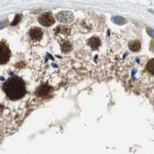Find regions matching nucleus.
<instances>
[{"mask_svg":"<svg viewBox=\"0 0 154 154\" xmlns=\"http://www.w3.org/2000/svg\"><path fill=\"white\" fill-rule=\"evenodd\" d=\"M129 48L132 52H137L141 49V44L137 40H132L129 44Z\"/></svg>","mask_w":154,"mask_h":154,"instance_id":"6e6552de","label":"nucleus"},{"mask_svg":"<svg viewBox=\"0 0 154 154\" xmlns=\"http://www.w3.org/2000/svg\"><path fill=\"white\" fill-rule=\"evenodd\" d=\"M21 18H22V15H20V14L17 15L16 17H15L14 21H13V23H12V25H16V24L18 23L20 21V20H21Z\"/></svg>","mask_w":154,"mask_h":154,"instance_id":"ddd939ff","label":"nucleus"},{"mask_svg":"<svg viewBox=\"0 0 154 154\" xmlns=\"http://www.w3.org/2000/svg\"><path fill=\"white\" fill-rule=\"evenodd\" d=\"M88 45L94 50L98 49V47H100V44H101V40L98 37H91L88 40Z\"/></svg>","mask_w":154,"mask_h":154,"instance_id":"0eeeda50","label":"nucleus"},{"mask_svg":"<svg viewBox=\"0 0 154 154\" xmlns=\"http://www.w3.org/2000/svg\"><path fill=\"white\" fill-rule=\"evenodd\" d=\"M2 110H3V106L0 105V114H1V112H2Z\"/></svg>","mask_w":154,"mask_h":154,"instance_id":"2eb2a0df","label":"nucleus"},{"mask_svg":"<svg viewBox=\"0 0 154 154\" xmlns=\"http://www.w3.org/2000/svg\"><path fill=\"white\" fill-rule=\"evenodd\" d=\"M146 70L152 75H154V58L149 60L146 64Z\"/></svg>","mask_w":154,"mask_h":154,"instance_id":"1a4fd4ad","label":"nucleus"},{"mask_svg":"<svg viewBox=\"0 0 154 154\" xmlns=\"http://www.w3.org/2000/svg\"><path fill=\"white\" fill-rule=\"evenodd\" d=\"M11 57V51L6 42L2 40L0 42V65L8 63Z\"/></svg>","mask_w":154,"mask_h":154,"instance_id":"f03ea898","label":"nucleus"},{"mask_svg":"<svg viewBox=\"0 0 154 154\" xmlns=\"http://www.w3.org/2000/svg\"><path fill=\"white\" fill-rule=\"evenodd\" d=\"M146 32L149 36L152 37V38L154 39V29H152V28H149V27H147L146 28Z\"/></svg>","mask_w":154,"mask_h":154,"instance_id":"4468645a","label":"nucleus"},{"mask_svg":"<svg viewBox=\"0 0 154 154\" xmlns=\"http://www.w3.org/2000/svg\"><path fill=\"white\" fill-rule=\"evenodd\" d=\"M50 88L49 87H46V86H41L40 87V88L37 90V93H38L39 95L40 96H44L49 93Z\"/></svg>","mask_w":154,"mask_h":154,"instance_id":"9d476101","label":"nucleus"},{"mask_svg":"<svg viewBox=\"0 0 154 154\" xmlns=\"http://www.w3.org/2000/svg\"><path fill=\"white\" fill-rule=\"evenodd\" d=\"M71 48H72V47H71V44H70L68 41L64 42L61 47L62 51H63L64 53H67V52H68V51H70L71 50Z\"/></svg>","mask_w":154,"mask_h":154,"instance_id":"f8f14e48","label":"nucleus"},{"mask_svg":"<svg viewBox=\"0 0 154 154\" xmlns=\"http://www.w3.org/2000/svg\"><path fill=\"white\" fill-rule=\"evenodd\" d=\"M44 36V32L40 27L31 28L29 31V37L33 44H37L41 40Z\"/></svg>","mask_w":154,"mask_h":154,"instance_id":"20e7f679","label":"nucleus"},{"mask_svg":"<svg viewBox=\"0 0 154 154\" xmlns=\"http://www.w3.org/2000/svg\"><path fill=\"white\" fill-rule=\"evenodd\" d=\"M57 20L63 23H69L74 20V14L71 11H61L56 15Z\"/></svg>","mask_w":154,"mask_h":154,"instance_id":"39448f33","label":"nucleus"},{"mask_svg":"<svg viewBox=\"0 0 154 154\" xmlns=\"http://www.w3.org/2000/svg\"><path fill=\"white\" fill-rule=\"evenodd\" d=\"M38 21L42 26H44L46 27L51 26L55 23L54 18L51 12H47L40 15L38 18Z\"/></svg>","mask_w":154,"mask_h":154,"instance_id":"7ed1b4c3","label":"nucleus"},{"mask_svg":"<svg viewBox=\"0 0 154 154\" xmlns=\"http://www.w3.org/2000/svg\"><path fill=\"white\" fill-rule=\"evenodd\" d=\"M112 20L113 23H115L116 24H118V25H123L126 23L125 19L121 17H115L112 19Z\"/></svg>","mask_w":154,"mask_h":154,"instance_id":"9b49d317","label":"nucleus"},{"mask_svg":"<svg viewBox=\"0 0 154 154\" xmlns=\"http://www.w3.org/2000/svg\"><path fill=\"white\" fill-rule=\"evenodd\" d=\"M55 33L59 36L65 37L70 34V29L66 26H59L55 29Z\"/></svg>","mask_w":154,"mask_h":154,"instance_id":"423d86ee","label":"nucleus"},{"mask_svg":"<svg viewBox=\"0 0 154 154\" xmlns=\"http://www.w3.org/2000/svg\"><path fill=\"white\" fill-rule=\"evenodd\" d=\"M2 88L7 98L13 101L21 99L26 93L25 82L17 76L9 78L3 84Z\"/></svg>","mask_w":154,"mask_h":154,"instance_id":"f257e3e1","label":"nucleus"}]
</instances>
